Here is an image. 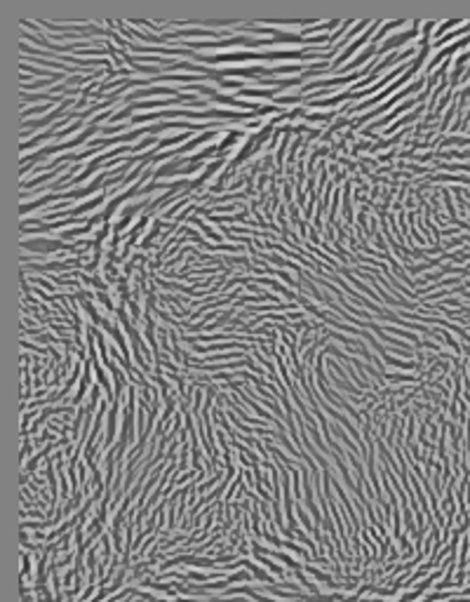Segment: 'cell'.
<instances>
[{"mask_svg":"<svg viewBox=\"0 0 470 602\" xmlns=\"http://www.w3.org/2000/svg\"><path fill=\"white\" fill-rule=\"evenodd\" d=\"M219 137V129H207V132H202V134H198V137H193L191 141H186L183 146H179L177 148V156L179 158H186L188 156V150H193V148H198V146H202V144H210L212 139H216Z\"/></svg>","mask_w":470,"mask_h":602,"instance_id":"6","label":"cell"},{"mask_svg":"<svg viewBox=\"0 0 470 602\" xmlns=\"http://www.w3.org/2000/svg\"><path fill=\"white\" fill-rule=\"evenodd\" d=\"M336 273H339V275H343V278L348 280V283H353L355 287H358V290L362 292V294H365V296H369L371 301H381V296H379V294H374V292H371V287H369V285L355 278V275H353V271H350L348 266H339V268H336Z\"/></svg>","mask_w":470,"mask_h":602,"instance_id":"8","label":"cell"},{"mask_svg":"<svg viewBox=\"0 0 470 602\" xmlns=\"http://www.w3.org/2000/svg\"><path fill=\"white\" fill-rule=\"evenodd\" d=\"M341 195H343V207H341V217L343 221L348 223V229L355 223V214H353V179H346L341 186Z\"/></svg>","mask_w":470,"mask_h":602,"instance_id":"5","label":"cell"},{"mask_svg":"<svg viewBox=\"0 0 470 602\" xmlns=\"http://www.w3.org/2000/svg\"><path fill=\"white\" fill-rule=\"evenodd\" d=\"M158 141H160V139H155V137H144L141 141H137L134 146H129V148H132V153H137V156H139V150L144 153L146 148H153V146H158Z\"/></svg>","mask_w":470,"mask_h":602,"instance_id":"13","label":"cell"},{"mask_svg":"<svg viewBox=\"0 0 470 602\" xmlns=\"http://www.w3.org/2000/svg\"><path fill=\"white\" fill-rule=\"evenodd\" d=\"M19 247H22V252H33V254H59V252H73L76 257H85L87 259V254H83V252L76 247V242H64V240L59 238H22V242H19Z\"/></svg>","mask_w":470,"mask_h":602,"instance_id":"1","label":"cell"},{"mask_svg":"<svg viewBox=\"0 0 470 602\" xmlns=\"http://www.w3.org/2000/svg\"><path fill=\"white\" fill-rule=\"evenodd\" d=\"M245 139H247V134H245L242 127L226 129V134L216 141V158H226V160H231V148L238 144V141H245Z\"/></svg>","mask_w":470,"mask_h":602,"instance_id":"3","label":"cell"},{"mask_svg":"<svg viewBox=\"0 0 470 602\" xmlns=\"http://www.w3.org/2000/svg\"><path fill=\"white\" fill-rule=\"evenodd\" d=\"M26 457H35V454H33V440L22 438V461L24 463H26Z\"/></svg>","mask_w":470,"mask_h":602,"instance_id":"14","label":"cell"},{"mask_svg":"<svg viewBox=\"0 0 470 602\" xmlns=\"http://www.w3.org/2000/svg\"><path fill=\"white\" fill-rule=\"evenodd\" d=\"M421 113H423V104H419V106H416L411 113H407V116L398 118V120H395V123L390 125V127H386V132H383V139H386V137H395V134H398V129H402L404 125L421 123V120H419V118H421Z\"/></svg>","mask_w":470,"mask_h":602,"instance_id":"7","label":"cell"},{"mask_svg":"<svg viewBox=\"0 0 470 602\" xmlns=\"http://www.w3.org/2000/svg\"><path fill=\"white\" fill-rule=\"evenodd\" d=\"M57 137V132L54 129H47V132H40V134H35V137H31L28 141H22V146H19V150H22V156H26V150H33L35 146H40V144H45V141H50V139H54Z\"/></svg>","mask_w":470,"mask_h":602,"instance_id":"9","label":"cell"},{"mask_svg":"<svg viewBox=\"0 0 470 602\" xmlns=\"http://www.w3.org/2000/svg\"><path fill=\"white\" fill-rule=\"evenodd\" d=\"M419 28H421V22H419V19H414L409 28H404V31H398V33L388 35V38L383 40L381 45H379V52H376V59H379V57H383V54H386V52H395V50H398V47H402V45H407V43H409V40L419 38Z\"/></svg>","mask_w":470,"mask_h":602,"instance_id":"2","label":"cell"},{"mask_svg":"<svg viewBox=\"0 0 470 602\" xmlns=\"http://www.w3.org/2000/svg\"><path fill=\"white\" fill-rule=\"evenodd\" d=\"M404 26V19H395V22H386L383 24L379 31L374 33V38H371V43L374 45H381L383 40L388 38V33H393V31H398V28H402Z\"/></svg>","mask_w":470,"mask_h":602,"instance_id":"11","label":"cell"},{"mask_svg":"<svg viewBox=\"0 0 470 602\" xmlns=\"http://www.w3.org/2000/svg\"><path fill=\"white\" fill-rule=\"evenodd\" d=\"M191 223H195V226H200V231H202V233H205L207 238H212V240H214V242H221V245H223V238H226V235H223V233H216V231H212L210 226H207V223H205V221H202V219L198 217V214H193V217H191Z\"/></svg>","mask_w":470,"mask_h":602,"instance_id":"12","label":"cell"},{"mask_svg":"<svg viewBox=\"0 0 470 602\" xmlns=\"http://www.w3.org/2000/svg\"><path fill=\"white\" fill-rule=\"evenodd\" d=\"M64 200H66L64 193H45V195H40V198H35L33 202H22V205H19V214H22V219H26V214H31L33 210H38V207L54 205V202H64Z\"/></svg>","mask_w":470,"mask_h":602,"instance_id":"4","label":"cell"},{"mask_svg":"<svg viewBox=\"0 0 470 602\" xmlns=\"http://www.w3.org/2000/svg\"><path fill=\"white\" fill-rule=\"evenodd\" d=\"M19 26H22V28H28V31H33V33H40V31H43V28H40L38 24H31L28 19H19Z\"/></svg>","mask_w":470,"mask_h":602,"instance_id":"15","label":"cell"},{"mask_svg":"<svg viewBox=\"0 0 470 602\" xmlns=\"http://www.w3.org/2000/svg\"><path fill=\"white\" fill-rule=\"evenodd\" d=\"M64 99H66V97H54V99H52V101H47V104H40V106H28V108H22V113H19V116H22V123H24V120H31V118H33V116H38V113H45V111H47V108H50V106H59V104H61V101H64Z\"/></svg>","mask_w":470,"mask_h":602,"instance_id":"10","label":"cell"}]
</instances>
